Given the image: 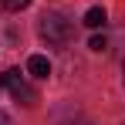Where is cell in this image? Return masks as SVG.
Listing matches in <instances>:
<instances>
[{
  "mask_svg": "<svg viewBox=\"0 0 125 125\" xmlns=\"http://www.w3.org/2000/svg\"><path fill=\"white\" fill-rule=\"evenodd\" d=\"M37 31H41V37L51 47H64V44L71 41V21L61 17V14H44L41 24H37Z\"/></svg>",
  "mask_w": 125,
  "mask_h": 125,
  "instance_id": "1",
  "label": "cell"
},
{
  "mask_svg": "<svg viewBox=\"0 0 125 125\" xmlns=\"http://www.w3.org/2000/svg\"><path fill=\"white\" fill-rule=\"evenodd\" d=\"M0 81H3V88H7V91H10V95H14V98H17L21 105H34V102H37L34 88H31V84L24 81V74L17 71V68L3 71V74H0Z\"/></svg>",
  "mask_w": 125,
  "mask_h": 125,
  "instance_id": "2",
  "label": "cell"
},
{
  "mask_svg": "<svg viewBox=\"0 0 125 125\" xmlns=\"http://www.w3.org/2000/svg\"><path fill=\"white\" fill-rule=\"evenodd\" d=\"M27 74H31V78H47V74H51V61H47L44 54H31V58H27Z\"/></svg>",
  "mask_w": 125,
  "mask_h": 125,
  "instance_id": "3",
  "label": "cell"
},
{
  "mask_svg": "<svg viewBox=\"0 0 125 125\" xmlns=\"http://www.w3.org/2000/svg\"><path fill=\"white\" fill-rule=\"evenodd\" d=\"M105 21H108V17H105L102 7H91V10L84 14V27H91V31H95V27H105Z\"/></svg>",
  "mask_w": 125,
  "mask_h": 125,
  "instance_id": "4",
  "label": "cell"
},
{
  "mask_svg": "<svg viewBox=\"0 0 125 125\" xmlns=\"http://www.w3.org/2000/svg\"><path fill=\"white\" fill-rule=\"evenodd\" d=\"M31 0H0V10H24Z\"/></svg>",
  "mask_w": 125,
  "mask_h": 125,
  "instance_id": "5",
  "label": "cell"
},
{
  "mask_svg": "<svg viewBox=\"0 0 125 125\" xmlns=\"http://www.w3.org/2000/svg\"><path fill=\"white\" fill-rule=\"evenodd\" d=\"M88 47H91V51H98V54H102L105 47H108V41H105V37H91V41H88Z\"/></svg>",
  "mask_w": 125,
  "mask_h": 125,
  "instance_id": "6",
  "label": "cell"
},
{
  "mask_svg": "<svg viewBox=\"0 0 125 125\" xmlns=\"http://www.w3.org/2000/svg\"><path fill=\"white\" fill-rule=\"evenodd\" d=\"M0 125H10V115L7 112H0Z\"/></svg>",
  "mask_w": 125,
  "mask_h": 125,
  "instance_id": "7",
  "label": "cell"
},
{
  "mask_svg": "<svg viewBox=\"0 0 125 125\" xmlns=\"http://www.w3.org/2000/svg\"><path fill=\"white\" fill-rule=\"evenodd\" d=\"M71 125H88V122H71Z\"/></svg>",
  "mask_w": 125,
  "mask_h": 125,
  "instance_id": "8",
  "label": "cell"
},
{
  "mask_svg": "<svg viewBox=\"0 0 125 125\" xmlns=\"http://www.w3.org/2000/svg\"><path fill=\"white\" fill-rule=\"evenodd\" d=\"M122 68H125V58H122Z\"/></svg>",
  "mask_w": 125,
  "mask_h": 125,
  "instance_id": "9",
  "label": "cell"
}]
</instances>
